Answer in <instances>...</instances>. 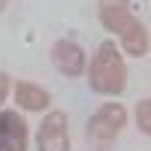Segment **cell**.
I'll return each mask as SVG.
<instances>
[{"mask_svg": "<svg viewBox=\"0 0 151 151\" xmlns=\"http://www.w3.org/2000/svg\"><path fill=\"white\" fill-rule=\"evenodd\" d=\"M136 121H139V133L151 136V100H142L136 109Z\"/></svg>", "mask_w": 151, "mask_h": 151, "instance_id": "ba28073f", "label": "cell"}, {"mask_svg": "<svg viewBox=\"0 0 151 151\" xmlns=\"http://www.w3.org/2000/svg\"><path fill=\"white\" fill-rule=\"evenodd\" d=\"M40 151H70V121L67 112H48L36 133Z\"/></svg>", "mask_w": 151, "mask_h": 151, "instance_id": "277c9868", "label": "cell"}, {"mask_svg": "<svg viewBox=\"0 0 151 151\" xmlns=\"http://www.w3.org/2000/svg\"><path fill=\"white\" fill-rule=\"evenodd\" d=\"M52 64L64 76H82L85 73V52L73 40H58L52 45Z\"/></svg>", "mask_w": 151, "mask_h": 151, "instance_id": "5b68a950", "label": "cell"}, {"mask_svg": "<svg viewBox=\"0 0 151 151\" xmlns=\"http://www.w3.org/2000/svg\"><path fill=\"white\" fill-rule=\"evenodd\" d=\"M124 124H127V109L121 103H106L100 106L91 121H88V142H91L94 151H109L115 145L118 133L124 130Z\"/></svg>", "mask_w": 151, "mask_h": 151, "instance_id": "3957f363", "label": "cell"}, {"mask_svg": "<svg viewBox=\"0 0 151 151\" xmlns=\"http://www.w3.org/2000/svg\"><path fill=\"white\" fill-rule=\"evenodd\" d=\"M6 3H9V0H0V12H3V9H6Z\"/></svg>", "mask_w": 151, "mask_h": 151, "instance_id": "30bf717a", "label": "cell"}, {"mask_svg": "<svg viewBox=\"0 0 151 151\" xmlns=\"http://www.w3.org/2000/svg\"><path fill=\"white\" fill-rule=\"evenodd\" d=\"M88 82H91V91L103 94V97H118L124 88H127V67H124L121 48L112 42V40L100 42L97 55L91 60Z\"/></svg>", "mask_w": 151, "mask_h": 151, "instance_id": "7a4b0ae2", "label": "cell"}, {"mask_svg": "<svg viewBox=\"0 0 151 151\" xmlns=\"http://www.w3.org/2000/svg\"><path fill=\"white\" fill-rule=\"evenodd\" d=\"M0 151H27V124L18 112H0Z\"/></svg>", "mask_w": 151, "mask_h": 151, "instance_id": "8992f818", "label": "cell"}, {"mask_svg": "<svg viewBox=\"0 0 151 151\" xmlns=\"http://www.w3.org/2000/svg\"><path fill=\"white\" fill-rule=\"evenodd\" d=\"M15 100H18V106L27 109V112H42V109H48V103H52L48 91L40 88V85H33V82H18L15 85Z\"/></svg>", "mask_w": 151, "mask_h": 151, "instance_id": "52a82bcc", "label": "cell"}, {"mask_svg": "<svg viewBox=\"0 0 151 151\" xmlns=\"http://www.w3.org/2000/svg\"><path fill=\"white\" fill-rule=\"evenodd\" d=\"M6 94H9V76H6V73H0V103L6 100Z\"/></svg>", "mask_w": 151, "mask_h": 151, "instance_id": "9c48e42d", "label": "cell"}, {"mask_svg": "<svg viewBox=\"0 0 151 151\" xmlns=\"http://www.w3.org/2000/svg\"><path fill=\"white\" fill-rule=\"evenodd\" d=\"M97 15L106 30L121 40V48L133 58L148 55V30L130 12V0H97Z\"/></svg>", "mask_w": 151, "mask_h": 151, "instance_id": "6da1fadb", "label": "cell"}]
</instances>
